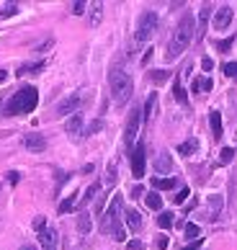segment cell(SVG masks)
Returning a JSON list of instances; mask_svg holds the SVG:
<instances>
[{"mask_svg": "<svg viewBox=\"0 0 237 250\" xmlns=\"http://www.w3.org/2000/svg\"><path fill=\"white\" fill-rule=\"evenodd\" d=\"M194 31H196V21H194V16H191V13H186L178 21L176 29H173V36H170V42H168V52H165V60L168 62L178 60L180 54L188 49V44L194 42V36H196Z\"/></svg>", "mask_w": 237, "mask_h": 250, "instance_id": "1", "label": "cell"}, {"mask_svg": "<svg viewBox=\"0 0 237 250\" xmlns=\"http://www.w3.org/2000/svg\"><path fill=\"white\" fill-rule=\"evenodd\" d=\"M118 214H121V196H114L111 204H108V209L101 217V232L111 235L116 243H124L126 232H124V225H121V217Z\"/></svg>", "mask_w": 237, "mask_h": 250, "instance_id": "2", "label": "cell"}, {"mask_svg": "<svg viewBox=\"0 0 237 250\" xmlns=\"http://www.w3.org/2000/svg\"><path fill=\"white\" fill-rule=\"evenodd\" d=\"M36 104H39V90H36L34 85H26V88H21V90H16L13 98L8 101L5 114H8V116L31 114V111L36 108Z\"/></svg>", "mask_w": 237, "mask_h": 250, "instance_id": "3", "label": "cell"}, {"mask_svg": "<svg viewBox=\"0 0 237 250\" xmlns=\"http://www.w3.org/2000/svg\"><path fill=\"white\" fill-rule=\"evenodd\" d=\"M108 85H111L114 104H118V106H124L126 101L132 98V93H134V83H132V78L126 75L124 70H114L111 75H108Z\"/></svg>", "mask_w": 237, "mask_h": 250, "instance_id": "4", "label": "cell"}, {"mask_svg": "<svg viewBox=\"0 0 237 250\" xmlns=\"http://www.w3.org/2000/svg\"><path fill=\"white\" fill-rule=\"evenodd\" d=\"M158 23H160V18H158V13L155 11H144L142 16H139V21H137V34H134V39L137 42H147V39H152V34L158 31Z\"/></svg>", "mask_w": 237, "mask_h": 250, "instance_id": "5", "label": "cell"}, {"mask_svg": "<svg viewBox=\"0 0 237 250\" xmlns=\"http://www.w3.org/2000/svg\"><path fill=\"white\" fill-rule=\"evenodd\" d=\"M85 101V90H78V93H70L67 98H62L57 104V114L59 116H70V114H78V108L83 106Z\"/></svg>", "mask_w": 237, "mask_h": 250, "instance_id": "6", "label": "cell"}, {"mask_svg": "<svg viewBox=\"0 0 237 250\" xmlns=\"http://www.w3.org/2000/svg\"><path fill=\"white\" fill-rule=\"evenodd\" d=\"M129 163H132V175L134 178H142L144 175V163H147V157H144V142L134 145V150L129 155Z\"/></svg>", "mask_w": 237, "mask_h": 250, "instance_id": "7", "label": "cell"}, {"mask_svg": "<svg viewBox=\"0 0 237 250\" xmlns=\"http://www.w3.org/2000/svg\"><path fill=\"white\" fill-rule=\"evenodd\" d=\"M139 122H142V111H139V108H132L129 122H126V132H124V142H126V147H132V145H134L137 132H139Z\"/></svg>", "mask_w": 237, "mask_h": 250, "instance_id": "8", "label": "cell"}, {"mask_svg": "<svg viewBox=\"0 0 237 250\" xmlns=\"http://www.w3.org/2000/svg\"><path fill=\"white\" fill-rule=\"evenodd\" d=\"M39 245H41V250H57V245H59L57 229H54V227L39 229Z\"/></svg>", "mask_w": 237, "mask_h": 250, "instance_id": "9", "label": "cell"}, {"mask_svg": "<svg viewBox=\"0 0 237 250\" xmlns=\"http://www.w3.org/2000/svg\"><path fill=\"white\" fill-rule=\"evenodd\" d=\"M230 23H232V8L230 5H222L219 11H214V29L217 31H224Z\"/></svg>", "mask_w": 237, "mask_h": 250, "instance_id": "10", "label": "cell"}, {"mask_svg": "<svg viewBox=\"0 0 237 250\" xmlns=\"http://www.w3.org/2000/svg\"><path fill=\"white\" fill-rule=\"evenodd\" d=\"M23 147L29 152H44L47 150V140H44L41 134H26L23 137Z\"/></svg>", "mask_w": 237, "mask_h": 250, "instance_id": "11", "label": "cell"}, {"mask_svg": "<svg viewBox=\"0 0 237 250\" xmlns=\"http://www.w3.org/2000/svg\"><path fill=\"white\" fill-rule=\"evenodd\" d=\"M209 16H212V5L204 3L201 11H198V23H196V39H204L206 34V23H209Z\"/></svg>", "mask_w": 237, "mask_h": 250, "instance_id": "12", "label": "cell"}, {"mask_svg": "<svg viewBox=\"0 0 237 250\" xmlns=\"http://www.w3.org/2000/svg\"><path fill=\"white\" fill-rule=\"evenodd\" d=\"M124 222H126V227H129L132 232H139V229H142V214H139V211H134V209L124 211Z\"/></svg>", "mask_w": 237, "mask_h": 250, "instance_id": "13", "label": "cell"}, {"mask_svg": "<svg viewBox=\"0 0 237 250\" xmlns=\"http://www.w3.org/2000/svg\"><path fill=\"white\" fill-rule=\"evenodd\" d=\"M209 126H212L214 140H222L224 126H222V114H219V111H212V114H209Z\"/></svg>", "mask_w": 237, "mask_h": 250, "instance_id": "14", "label": "cell"}, {"mask_svg": "<svg viewBox=\"0 0 237 250\" xmlns=\"http://www.w3.org/2000/svg\"><path fill=\"white\" fill-rule=\"evenodd\" d=\"M65 132H67V134H72V137L83 132V114H72V116L67 119V122H65Z\"/></svg>", "mask_w": 237, "mask_h": 250, "instance_id": "15", "label": "cell"}, {"mask_svg": "<svg viewBox=\"0 0 237 250\" xmlns=\"http://www.w3.org/2000/svg\"><path fill=\"white\" fill-rule=\"evenodd\" d=\"M155 170L158 173H170L173 170V157L168 152H160L158 160H155Z\"/></svg>", "mask_w": 237, "mask_h": 250, "instance_id": "16", "label": "cell"}, {"mask_svg": "<svg viewBox=\"0 0 237 250\" xmlns=\"http://www.w3.org/2000/svg\"><path fill=\"white\" fill-rule=\"evenodd\" d=\"M222 204H224V199L219 196V193H214V196H209V219H217V217H219V211H222Z\"/></svg>", "mask_w": 237, "mask_h": 250, "instance_id": "17", "label": "cell"}, {"mask_svg": "<svg viewBox=\"0 0 237 250\" xmlns=\"http://www.w3.org/2000/svg\"><path fill=\"white\" fill-rule=\"evenodd\" d=\"M212 88H214L212 78H196L194 83H191V90H194V93H209Z\"/></svg>", "mask_w": 237, "mask_h": 250, "instance_id": "18", "label": "cell"}, {"mask_svg": "<svg viewBox=\"0 0 237 250\" xmlns=\"http://www.w3.org/2000/svg\"><path fill=\"white\" fill-rule=\"evenodd\" d=\"M155 111H158V93H150L147 98V104H144V122H152V116H155Z\"/></svg>", "mask_w": 237, "mask_h": 250, "instance_id": "19", "label": "cell"}, {"mask_svg": "<svg viewBox=\"0 0 237 250\" xmlns=\"http://www.w3.org/2000/svg\"><path fill=\"white\" fill-rule=\"evenodd\" d=\"M41 70H44V62H31V64H21L16 75H18V78H23V75H34V72H41Z\"/></svg>", "mask_w": 237, "mask_h": 250, "instance_id": "20", "label": "cell"}, {"mask_svg": "<svg viewBox=\"0 0 237 250\" xmlns=\"http://www.w3.org/2000/svg\"><path fill=\"white\" fill-rule=\"evenodd\" d=\"M152 188L155 191H170V188H176V178H152Z\"/></svg>", "mask_w": 237, "mask_h": 250, "instance_id": "21", "label": "cell"}, {"mask_svg": "<svg viewBox=\"0 0 237 250\" xmlns=\"http://www.w3.org/2000/svg\"><path fill=\"white\" fill-rule=\"evenodd\" d=\"M144 204H147L152 211H160V209H162V199H160L158 191H150L147 196H144Z\"/></svg>", "mask_w": 237, "mask_h": 250, "instance_id": "22", "label": "cell"}, {"mask_svg": "<svg viewBox=\"0 0 237 250\" xmlns=\"http://www.w3.org/2000/svg\"><path fill=\"white\" fill-rule=\"evenodd\" d=\"M101 18H103V3H93L90 5V26H96L101 23Z\"/></svg>", "mask_w": 237, "mask_h": 250, "instance_id": "23", "label": "cell"}, {"mask_svg": "<svg viewBox=\"0 0 237 250\" xmlns=\"http://www.w3.org/2000/svg\"><path fill=\"white\" fill-rule=\"evenodd\" d=\"M78 229L83 235H88L90 229H93V222H90V214L88 211H80V217H78Z\"/></svg>", "mask_w": 237, "mask_h": 250, "instance_id": "24", "label": "cell"}, {"mask_svg": "<svg viewBox=\"0 0 237 250\" xmlns=\"http://www.w3.org/2000/svg\"><path fill=\"white\" fill-rule=\"evenodd\" d=\"M196 150H198V142L194 140V137H191V140H186V142H180V145H178V152H180V155H194Z\"/></svg>", "mask_w": 237, "mask_h": 250, "instance_id": "25", "label": "cell"}, {"mask_svg": "<svg viewBox=\"0 0 237 250\" xmlns=\"http://www.w3.org/2000/svg\"><path fill=\"white\" fill-rule=\"evenodd\" d=\"M173 96H176L178 104H188L186 90H183V85H180V78H176V83H173Z\"/></svg>", "mask_w": 237, "mask_h": 250, "instance_id": "26", "label": "cell"}, {"mask_svg": "<svg viewBox=\"0 0 237 250\" xmlns=\"http://www.w3.org/2000/svg\"><path fill=\"white\" fill-rule=\"evenodd\" d=\"M75 204H78V193H72V196H67L65 201L59 204V214H67V211L75 209Z\"/></svg>", "mask_w": 237, "mask_h": 250, "instance_id": "27", "label": "cell"}, {"mask_svg": "<svg viewBox=\"0 0 237 250\" xmlns=\"http://www.w3.org/2000/svg\"><path fill=\"white\" fill-rule=\"evenodd\" d=\"M103 183H106V186H114V183H116V160H111V163H108V168H106V178H103Z\"/></svg>", "mask_w": 237, "mask_h": 250, "instance_id": "28", "label": "cell"}, {"mask_svg": "<svg viewBox=\"0 0 237 250\" xmlns=\"http://www.w3.org/2000/svg\"><path fill=\"white\" fill-rule=\"evenodd\" d=\"M98 188H101V183H90L88 191H85V196H83V201H80V207H85L88 201H93V199H96V193H98Z\"/></svg>", "mask_w": 237, "mask_h": 250, "instance_id": "29", "label": "cell"}, {"mask_svg": "<svg viewBox=\"0 0 237 250\" xmlns=\"http://www.w3.org/2000/svg\"><path fill=\"white\" fill-rule=\"evenodd\" d=\"M186 237L188 240H198V235H201V227H198V225H194V222H186Z\"/></svg>", "mask_w": 237, "mask_h": 250, "instance_id": "30", "label": "cell"}, {"mask_svg": "<svg viewBox=\"0 0 237 250\" xmlns=\"http://www.w3.org/2000/svg\"><path fill=\"white\" fill-rule=\"evenodd\" d=\"M158 225H160L162 229H170V227H173V211H162V214L158 217Z\"/></svg>", "mask_w": 237, "mask_h": 250, "instance_id": "31", "label": "cell"}, {"mask_svg": "<svg viewBox=\"0 0 237 250\" xmlns=\"http://www.w3.org/2000/svg\"><path fill=\"white\" fill-rule=\"evenodd\" d=\"M168 78H170V72H165V70H152L150 72V80L152 83H165Z\"/></svg>", "mask_w": 237, "mask_h": 250, "instance_id": "32", "label": "cell"}, {"mask_svg": "<svg viewBox=\"0 0 237 250\" xmlns=\"http://www.w3.org/2000/svg\"><path fill=\"white\" fill-rule=\"evenodd\" d=\"M16 13H18V5H16V3H8V5L0 8V18H11V16H16Z\"/></svg>", "mask_w": 237, "mask_h": 250, "instance_id": "33", "label": "cell"}, {"mask_svg": "<svg viewBox=\"0 0 237 250\" xmlns=\"http://www.w3.org/2000/svg\"><path fill=\"white\" fill-rule=\"evenodd\" d=\"M232 160H235V150H232V147H224V150L219 152V163L227 165V163H232Z\"/></svg>", "mask_w": 237, "mask_h": 250, "instance_id": "34", "label": "cell"}, {"mask_svg": "<svg viewBox=\"0 0 237 250\" xmlns=\"http://www.w3.org/2000/svg\"><path fill=\"white\" fill-rule=\"evenodd\" d=\"M222 70H224L227 78H235V80H237V62H224Z\"/></svg>", "mask_w": 237, "mask_h": 250, "instance_id": "35", "label": "cell"}, {"mask_svg": "<svg viewBox=\"0 0 237 250\" xmlns=\"http://www.w3.org/2000/svg\"><path fill=\"white\" fill-rule=\"evenodd\" d=\"M191 196V191L188 188H180L178 193H176V196H173V201H176V204H186V199Z\"/></svg>", "mask_w": 237, "mask_h": 250, "instance_id": "36", "label": "cell"}, {"mask_svg": "<svg viewBox=\"0 0 237 250\" xmlns=\"http://www.w3.org/2000/svg\"><path fill=\"white\" fill-rule=\"evenodd\" d=\"M232 44H235V36H230V39H222V42H217V49H219V52H227V49L232 47Z\"/></svg>", "mask_w": 237, "mask_h": 250, "instance_id": "37", "label": "cell"}, {"mask_svg": "<svg viewBox=\"0 0 237 250\" xmlns=\"http://www.w3.org/2000/svg\"><path fill=\"white\" fill-rule=\"evenodd\" d=\"M85 8H88V3L78 0V3H72V13H75V16H83V13H85Z\"/></svg>", "mask_w": 237, "mask_h": 250, "instance_id": "38", "label": "cell"}, {"mask_svg": "<svg viewBox=\"0 0 237 250\" xmlns=\"http://www.w3.org/2000/svg\"><path fill=\"white\" fill-rule=\"evenodd\" d=\"M101 126H103V122H101V119H96V122H93V124H90V126L85 129V134H96Z\"/></svg>", "mask_w": 237, "mask_h": 250, "instance_id": "39", "label": "cell"}, {"mask_svg": "<svg viewBox=\"0 0 237 250\" xmlns=\"http://www.w3.org/2000/svg\"><path fill=\"white\" fill-rule=\"evenodd\" d=\"M142 248H144L142 240H129V243H126V250H142Z\"/></svg>", "mask_w": 237, "mask_h": 250, "instance_id": "40", "label": "cell"}, {"mask_svg": "<svg viewBox=\"0 0 237 250\" xmlns=\"http://www.w3.org/2000/svg\"><path fill=\"white\" fill-rule=\"evenodd\" d=\"M201 245H204V240L198 237V240H194V243H191V245H186L183 250H201Z\"/></svg>", "mask_w": 237, "mask_h": 250, "instance_id": "41", "label": "cell"}, {"mask_svg": "<svg viewBox=\"0 0 237 250\" xmlns=\"http://www.w3.org/2000/svg\"><path fill=\"white\" fill-rule=\"evenodd\" d=\"M34 227H36V232H39V229L47 227V219H44V217H36V219H34Z\"/></svg>", "mask_w": 237, "mask_h": 250, "instance_id": "42", "label": "cell"}, {"mask_svg": "<svg viewBox=\"0 0 237 250\" xmlns=\"http://www.w3.org/2000/svg\"><path fill=\"white\" fill-rule=\"evenodd\" d=\"M8 181H11L13 186H16V183L21 181V173H18V170H11V173H8Z\"/></svg>", "mask_w": 237, "mask_h": 250, "instance_id": "43", "label": "cell"}, {"mask_svg": "<svg viewBox=\"0 0 237 250\" xmlns=\"http://www.w3.org/2000/svg\"><path fill=\"white\" fill-rule=\"evenodd\" d=\"M168 245H170V240H168L165 235H162V237H158V248H160V250H165Z\"/></svg>", "mask_w": 237, "mask_h": 250, "instance_id": "44", "label": "cell"}, {"mask_svg": "<svg viewBox=\"0 0 237 250\" xmlns=\"http://www.w3.org/2000/svg\"><path fill=\"white\" fill-rule=\"evenodd\" d=\"M201 67H204V70L209 72V70H212V67H214V62H212V60H209V57H204V60H201Z\"/></svg>", "mask_w": 237, "mask_h": 250, "instance_id": "45", "label": "cell"}, {"mask_svg": "<svg viewBox=\"0 0 237 250\" xmlns=\"http://www.w3.org/2000/svg\"><path fill=\"white\" fill-rule=\"evenodd\" d=\"M142 193H144V191H142V186H137V188L132 191V199H139V196H142Z\"/></svg>", "mask_w": 237, "mask_h": 250, "instance_id": "46", "label": "cell"}, {"mask_svg": "<svg viewBox=\"0 0 237 250\" xmlns=\"http://www.w3.org/2000/svg\"><path fill=\"white\" fill-rule=\"evenodd\" d=\"M150 57H152V49H147V52H144V57H142V64H147V62H150Z\"/></svg>", "mask_w": 237, "mask_h": 250, "instance_id": "47", "label": "cell"}, {"mask_svg": "<svg viewBox=\"0 0 237 250\" xmlns=\"http://www.w3.org/2000/svg\"><path fill=\"white\" fill-rule=\"evenodd\" d=\"M196 204H198V201H196V196H194V199H191V201L186 204V211H191V209H194V207H196Z\"/></svg>", "mask_w": 237, "mask_h": 250, "instance_id": "48", "label": "cell"}, {"mask_svg": "<svg viewBox=\"0 0 237 250\" xmlns=\"http://www.w3.org/2000/svg\"><path fill=\"white\" fill-rule=\"evenodd\" d=\"M5 80H8V70H0V85H3Z\"/></svg>", "mask_w": 237, "mask_h": 250, "instance_id": "49", "label": "cell"}, {"mask_svg": "<svg viewBox=\"0 0 237 250\" xmlns=\"http://www.w3.org/2000/svg\"><path fill=\"white\" fill-rule=\"evenodd\" d=\"M18 250H36V248H34V245H21Z\"/></svg>", "mask_w": 237, "mask_h": 250, "instance_id": "50", "label": "cell"}, {"mask_svg": "<svg viewBox=\"0 0 237 250\" xmlns=\"http://www.w3.org/2000/svg\"><path fill=\"white\" fill-rule=\"evenodd\" d=\"M0 106H3V101H0Z\"/></svg>", "mask_w": 237, "mask_h": 250, "instance_id": "51", "label": "cell"}]
</instances>
